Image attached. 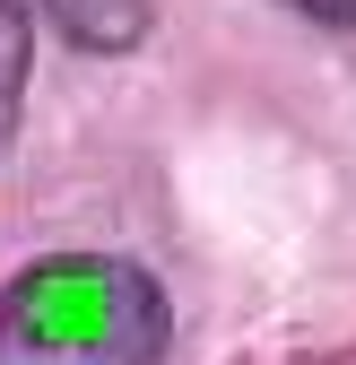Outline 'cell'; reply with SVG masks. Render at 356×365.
Returning <instances> with one entry per match:
<instances>
[{
    "instance_id": "cell-4",
    "label": "cell",
    "mask_w": 356,
    "mask_h": 365,
    "mask_svg": "<svg viewBox=\"0 0 356 365\" xmlns=\"http://www.w3.org/2000/svg\"><path fill=\"white\" fill-rule=\"evenodd\" d=\"M287 9H304V18H322V26H356V0H287Z\"/></svg>"
},
{
    "instance_id": "cell-1",
    "label": "cell",
    "mask_w": 356,
    "mask_h": 365,
    "mask_svg": "<svg viewBox=\"0 0 356 365\" xmlns=\"http://www.w3.org/2000/svg\"><path fill=\"white\" fill-rule=\"evenodd\" d=\"M165 296L122 252H53L0 287V365H157Z\"/></svg>"
},
{
    "instance_id": "cell-2",
    "label": "cell",
    "mask_w": 356,
    "mask_h": 365,
    "mask_svg": "<svg viewBox=\"0 0 356 365\" xmlns=\"http://www.w3.org/2000/svg\"><path fill=\"white\" fill-rule=\"evenodd\" d=\"M78 53H130L148 35V0H35Z\"/></svg>"
},
{
    "instance_id": "cell-3",
    "label": "cell",
    "mask_w": 356,
    "mask_h": 365,
    "mask_svg": "<svg viewBox=\"0 0 356 365\" xmlns=\"http://www.w3.org/2000/svg\"><path fill=\"white\" fill-rule=\"evenodd\" d=\"M26 70H35V18H26V0H0V122L26 96Z\"/></svg>"
}]
</instances>
